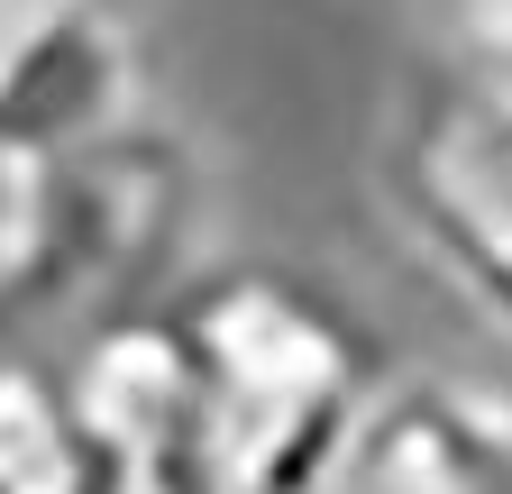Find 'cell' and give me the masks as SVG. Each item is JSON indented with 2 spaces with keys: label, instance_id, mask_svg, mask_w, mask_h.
Listing matches in <instances>:
<instances>
[{
  "label": "cell",
  "instance_id": "cell-8",
  "mask_svg": "<svg viewBox=\"0 0 512 494\" xmlns=\"http://www.w3.org/2000/svg\"><path fill=\"white\" fill-rule=\"evenodd\" d=\"M83 19H119V0H0V46L46 37V28H83Z\"/></svg>",
  "mask_w": 512,
  "mask_h": 494
},
{
  "label": "cell",
  "instance_id": "cell-3",
  "mask_svg": "<svg viewBox=\"0 0 512 494\" xmlns=\"http://www.w3.org/2000/svg\"><path fill=\"white\" fill-rule=\"evenodd\" d=\"M375 183L412 257L494 339H512V92L467 74L421 83L384 129Z\"/></svg>",
  "mask_w": 512,
  "mask_h": 494
},
{
  "label": "cell",
  "instance_id": "cell-4",
  "mask_svg": "<svg viewBox=\"0 0 512 494\" xmlns=\"http://www.w3.org/2000/svg\"><path fill=\"white\" fill-rule=\"evenodd\" d=\"M339 494H512V394L467 376H384Z\"/></svg>",
  "mask_w": 512,
  "mask_h": 494
},
{
  "label": "cell",
  "instance_id": "cell-1",
  "mask_svg": "<svg viewBox=\"0 0 512 494\" xmlns=\"http://www.w3.org/2000/svg\"><path fill=\"white\" fill-rule=\"evenodd\" d=\"M192 366L183 494H339L348 440L384 394V357L330 284L275 257L202 266L165 293Z\"/></svg>",
  "mask_w": 512,
  "mask_h": 494
},
{
  "label": "cell",
  "instance_id": "cell-5",
  "mask_svg": "<svg viewBox=\"0 0 512 494\" xmlns=\"http://www.w3.org/2000/svg\"><path fill=\"white\" fill-rule=\"evenodd\" d=\"M128 119H138V55H128L119 19H83V28L0 46V165L10 174L83 156Z\"/></svg>",
  "mask_w": 512,
  "mask_h": 494
},
{
  "label": "cell",
  "instance_id": "cell-6",
  "mask_svg": "<svg viewBox=\"0 0 512 494\" xmlns=\"http://www.w3.org/2000/svg\"><path fill=\"white\" fill-rule=\"evenodd\" d=\"M0 494H110L64 376L28 348H0Z\"/></svg>",
  "mask_w": 512,
  "mask_h": 494
},
{
  "label": "cell",
  "instance_id": "cell-2",
  "mask_svg": "<svg viewBox=\"0 0 512 494\" xmlns=\"http://www.w3.org/2000/svg\"><path fill=\"white\" fill-rule=\"evenodd\" d=\"M28 183V284L37 321H119L147 312L202 229V165L174 129L128 119L101 147L55 156Z\"/></svg>",
  "mask_w": 512,
  "mask_h": 494
},
{
  "label": "cell",
  "instance_id": "cell-7",
  "mask_svg": "<svg viewBox=\"0 0 512 494\" xmlns=\"http://www.w3.org/2000/svg\"><path fill=\"white\" fill-rule=\"evenodd\" d=\"M448 46H458L448 74L512 92V0H448Z\"/></svg>",
  "mask_w": 512,
  "mask_h": 494
}]
</instances>
